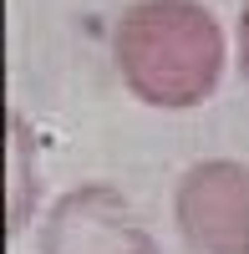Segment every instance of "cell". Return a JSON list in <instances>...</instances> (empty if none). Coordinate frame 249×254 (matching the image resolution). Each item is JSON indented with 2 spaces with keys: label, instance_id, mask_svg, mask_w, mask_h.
I'll use <instances>...</instances> for the list:
<instances>
[{
  "label": "cell",
  "instance_id": "1",
  "mask_svg": "<svg viewBox=\"0 0 249 254\" xmlns=\"http://www.w3.org/2000/svg\"><path fill=\"white\" fill-rule=\"evenodd\" d=\"M112 61L137 102L183 112L219 92L224 26L203 0H132L112 31Z\"/></svg>",
  "mask_w": 249,
  "mask_h": 254
},
{
  "label": "cell",
  "instance_id": "2",
  "mask_svg": "<svg viewBox=\"0 0 249 254\" xmlns=\"http://www.w3.org/2000/svg\"><path fill=\"white\" fill-rule=\"evenodd\" d=\"M173 219L193 254H249V163H193L173 188Z\"/></svg>",
  "mask_w": 249,
  "mask_h": 254
},
{
  "label": "cell",
  "instance_id": "3",
  "mask_svg": "<svg viewBox=\"0 0 249 254\" xmlns=\"http://www.w3.org/2000/svg\"><path fill=\"white\" fill-rule=\"evenodd\" d=\"M41 254H158V239L142 229L132 203L112 183L66 188L41 219Z\"/></svg>",
  "mask_w": 249,
  "mask_h": 254
},
{
  "label": "cell",
  "instance_id": "4",
  "mask_svg": "<svg viewBox=\"0 0 249 254\" xmlns=\"http://www.w3.org/2000/svg\"><path fill=\"white\" fill-rule=\"evenodd\" d=\"M31 153H36V137L20 112H10V234L26 229V219L36 214V168H31Z\"/></svg>",
  "mask_w": 249,
  "mask_h": 254
},
{
  "label": "cell",
  "instance_id": "5",
  "mask_svg": "<svg viewBox=\"0 0 249 254\" xmlns=\"http://www.w3.org/2000/svg\"><path fill=\"white\" fill-rule=\"evenodd\" d=\"M234 51H239V71L249 81V0L239 5V26H234Z\"/></svg>",
  "mask_w": 249,
  "mask_h": 254
}]
</instances>
